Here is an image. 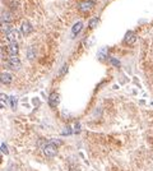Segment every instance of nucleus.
Wrapping results in <instances>:
<instances>
[{
  "instance_id": "nucleus-5",
  "label": "nucleus",
  "mask_w": 153,
  "mask_h": 171,
  "mask_svg": "<svg viewBox=\"0 0 153 171\" xmlns=\"http://www.w3.org/2000/svg\"><path fill=\"white\" fill-rule=\"evenodd\" d=\"M49 105L51 107H56L57 105H59V94H57L56 92L50 93V96H49Z\"/></svg>"
},
{
  "instance_id": "nucleus-14",
  "label": "nucleus",
  "mask_w": 153,
  "mask_h": 171,
  "mask_svg": "<svg viewBox=\"0 0 153 171\" xmlns=\"http://www.w3.org/2000/svg\"><path fill=\"white\" fill-rule=\"evenodd\" d=\"M1 31H3V33L8 35V33L12 31V27L9 26V25H1Z\"/></svg>"
},
{
  "instance_id": "nucleus-23",
  "label": "nucleus",
  "mask_w": 153,
  "mask_h": 171,
  "mask_svg": "<svg viewBox=\"0 0 153 171\" xmlns=\"http://www.w3.org/2000/svg\"><path fill=\"white\" fill-rule=\"evenodd\" d=\"M69 171H78V170H75V169H73V167H70V170Z\"/></svg>"
},
{
  "instance_id": "nucleus-16",
  "label": "nucleus",
  "mask_w": 153,
  "mask_h": 171,
  "mask_svg": "<svg viewBox=\"0 0 153 171\" xmlns=\"http://www.w3.org/2000/svg\"><path fill=\"white\" fill-rule=\"evenodd\" d=\"M9 100H10V105H12V107L16 109V106H17V98H16V97H9Z\"/></svg>"
},
{
  "instance_id": "nucleus-18",
  "label": "nucleus",
  "mask_w": 153,
  "mask_h": 171,
  "mask_svg": "<svg viewBox=\"0 0 153 171\" xmlns=\"http://www.w3.org/2000/svg\"><path fill=\"white\" fill-rule=\"evenodd\" d=\"M66 72H68V64H64V66L60 70V75H64Z\"/></svg>"
},
{
  "instance_id": "nucleus-22",
  "label": "nucleus",
  "mask_w": 153,
  "mask_h": 171,
  "mask_svg": "<svg viewBox=\"0 0 153 171\" xmlns=\"http://www.w3.org/2000/svg\"><path fill=\"white\" fill-rule=\"evenodd\" d=\"M50 143H52V144H55V146H60L61 144V141H56V139H54V141H51Z\"/></svg>"
},
{
  "instance_id": "nucleus-3",
  "label": "nucleus",
  "mask_w": 153,
  "mask_h": 171,
  "mask_svg": "<svg viewBox=\"0 0 153 171\" xmlns=\"http://www.w3.org/2000/svg\"><path fill=\"white\" fill-rule=\"evenodd\" d=\"M8 66L14 70H17L21 68V60H19L17 56H10V59L8 60Z\"/></svg>"
},
{
  "instance_id": "nucleus-8",
  "label": "nucleus",
  "mask_w": 153,
  "mask_h": 171,
  "mask_svg": "<svg viewBox=\"0 0 153 171\" xmlns=\"http://www.w3.org/2000/svg\"><path fill=\"white\" fill-rule=\"evenodd\" d=\"M0 79H1V83L3 84H9L12 82V74L9 73H1V75H0Z\"/></svg>"
},
{
  "instance_id": "nucleus-12",
  "label": "nucleus",
  "mask_w": 153,
  "mask_h": 171,
  "mask_svg": "<svg viewBox=\"0 0 153 171\" xmlns=\"http://www.w3.org/2000/svg\"><path fill=\"white\" fill-rule=\"evenodd\" d=\"M35 56H36L35 47H30V49L27 50V58L30 59V60H33V59H35Z\"/></svg>"
},
{
  "instance_id": "nucleus-2",
  "label": "nucleus",
  "mask_w": 153,
  "mask_h": 171,
  "mask_svg": "<svg viewBox=\"0 0 153 171\" xmlns=\"http://www.w3.org/2000/svg\"><path fill=\"white\" fill-rule=\"evenodd\" d=\"M94 7V1L93 0H87V1H82L78 5V9L80 12H88V10H91Z\"/></svg>"
},
{
  "instance_id": "nucleus-21",
  "label": "nucleus",
  "mask_w": 153,
  "mask_h": 171,
  "mask_svg": "<svg viewBox=\"0 0 153 171\" xmlns=\"http://www.w3.org/2000/svg\"><path fill=\"white\" fill-rule=\"evenodd\" d=\"M10 7H12L13 10H14V9H17V7H18V1H16V0H13V1L10 3Z\"/></svg>"
},
{
  "instance_id": "nucleus-15",
  "label": "nucleus",
  "mask_w": 153,
  "mask_h": 171,
  "mask_svg": "<svg viewBox=\"0 0 153 171\" xmlns=\"http://www.w3.org/2000/svg\"><path fill=\"white\" fill-rule=\"evenodd\" d=\"M106 51H107V49H102L98 53V59L100 60H105V58H106Z\"/></svg>"
},
{
  "instance_id": "nucleus-13",
  "label": "nucleus",
  "mask_w": 153,
  "mask_h": 171,
  "mask_svg": "<svg viewBox=\"0 0 153 171\" xmlns=\"http://www.w3.org/2000/svg\"><path fill=\"white\" fill-rule=\"evenodd\" d=\"M98 23H100L98 18H92V19L89 21V25H88V27L91 28V30H93V28H96V27L98 26Z\"/></svg>"
},
{
  "instance_id": "nucleus-20",
  "label": "nucleus",
  "mask_w": 153,
  "mask_h": 171,
  "mask_svg": "<svg viewBox=\"0 0 153 171\" xmlns=\"http://www.w3.org/2000/svg\"><path fill=\"white\" fill-rule=\"evenodd\" d=\"M1 151H3V153H5V155H8L9 152H8V148H7V146H5V143H1Z\"/></svg>"
},
{
  "instance_id": "nucleus-1",
  "label": "nucleus",
  "mask_w": 153,
  "mask_h": 171,
  "mask_svg": "<svg viewBox=\"0 0 153 171\" xmlns=\"http://www.w3.org/2000/svg\"><path fill=\"white\" fill-rule=\"evenodd\" d=\"M44 153L46 157H54V156L57 153V148H56V146L55 144H52V143H49L45 148H44Z\"/></svg>"
},
{
  "instance_id": "nucleus-4",
  "label": "nucleus",
  "mask_w": 153,
  "mask_h": 171,
  "mask_svg": "<svg viewBox=\"0 0 153 171\" xmlns=\"http://www.w3.org/2000/svg\"><path fill=\"white\" fill-rule=\"evenodd\" d=\"M7 50H8V54L10 56H17L18 51H19V46H18L17 42H10V44L8 45Z\"/></svg>"
},
{
  "instance_id": "nucleus-10",
  "label": "nucleus",
  "mask_w": 153,
  "mask_h": 171,
  "mask_svg": "<svg viewBox=\"0 0 153 171\" xmlns=\"http://www.w3.org/2000/svg\"><path fill=\"white\" fill-rule=\"evenodd\" d=\"M10 21H12L10 14H9L8 12H3L1 13V25H9Z\"/></svg>"
},
{
  "instance_id": "nucleus-7",
  "label": "nucleus",
  "mask_w": 153,
  "mask_h": 171,
  "mask_svg": "<svg viewBox=\"0 0 153 171\" xmlns=\"http://www.w3.org/2000/svg\"><path fill=\"white\" fill-rule=\"evenodd\" d=\"M21 31L23 35H30V33L32 32V26L30 22H23L22 23V27H21Z\"/></svg>"
},
{
  "instance_id": "nucleus-17",
  "label": "nucleus",
  "mask_w": 153,
  "mask_h": 171,
  "mask_svg": "<svg viewBox=\"0 0 153 171\" xmlns=\"http://www.w3.org/2000/svg\"><path fill=\"white\" fill-rule=\"evenodd\" d=\"M110 61L115 65V66H120V61H119L117 59H115V58H110Z\"/></svg>"
},
{
  "instance_id": "nucleus-19",
  "label": "nucleus",
  "mask_w": 153,
  "mask_h": 171,
  "mask_svg": "<svg viewBox=\"0 0 153 171\" xmlns=\"http://www.w3.org/2000/svg\"><path fill=\"white\" fill-rule=\"evenodd\" d=\"M79 130H80V126H79L78 123H75L74 126H73V133H79Z\"/></svg>"
},
{
  "instance_id": "nucleus-9",
  "label": "nucleus",
  "mask_w": 153,
  "mask_h": 171,
  "mask_svg": "<svg viewBox=\"0 0 153 171\" xmlns=\"http://www.w3.org/2000/svg\"><path fill=\"white\" fill-rule=\"evenodd\" d=\"M82 28H83V23L82 22H76L75 25L73 26V30H71V33H73V36H76L78 33L82 31Z\"/></svg>"
},
{
  "instance_id": "nucleus-6",
  "label": "nucleus",
  "mask_w": 153,
  "mask_h": 171,
  "mask_svg": "<svg viewBox=\"0 0 153 171\" xmlns=\"http://www.w3.org/2000/svg\"><path fill=\"white\" fill-rule=\"evenodd\" d=\"M135 40H137V37H135V35H134V32H131V31L126 32L125 39H124V41H125L126 44H129V45H133L134 42H135Z\"/></svg>"
},
{
  "instance_id": "nucleus-11",
  "label": "nucleus",
  "mask_w": 153,
  "mask_h": 171,
  "mask_svg": "<svg viewBox=\"0 0 153 171\" xmlns=\"http://www.w3.org/2000/svg\"><path fill=\"white\" fill-rule=\"evenodd\" d=\"M17 36H18V32H17V30H12L7 35V40L8 41H10V42H16V40H17Z\"/></svg>"
}]
</instances>
